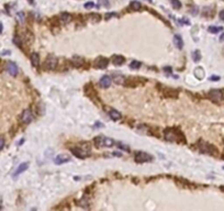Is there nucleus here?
Returning <instances> with one entry per match:
<instances>
[{"label":"nucleus","instance_id":"nucleus-16","mask_svg":"<svg viewBox=\"0 0 224 211\" xmlns=\"http://www.w3.org/2000/svg\"><path fill=\"white\" fill-rule=\"evenodd\" d=\"M193 74H194V76L197 79H203L204 78V75H206V73H204V70H203V68L202 67H197L194 70H193Z\"/></svg>","mask_w":224,"mask_h":211},{"label":"nucleus","instance_id":"nucleus-26","mask_svg":"<svg viewBox=\"0 0 224 211\" xmlns=\"http://www.w3.org/2000/svg\"><path fill=\"white\" fill-rule=\"evenodd\" d=\"M17 19H18V21H19L20 23H24V20H25L24 12H18Z\"/></svg>","mask_w":224,"mask_h":211},{"label":"nucleus","instance_id":"nucleus-11","mask_svg":"<svg viewBox=\"0 0 224 211\" xmlns=\"http://www.w3.org/2000/svg\"><path fill=\"white\" fill-rule=\"evenodd\" d=\"M7 72L11 76H17L18 75V66L13 62H8L7 63Z\"/></svg>","mask_w":224,"mask_h":211},{"label":"nucleus","instance_id":"nucleus-4","mask_svg":"<svg viewBox=\"0 0 224 211\" xmlns=\"http://www.w3.org/2000/svg\"><path fill=\"white\" fill-rule=\"evenodd\" d=\"M199 149L202 153H207V154H210V155H217V150L215 147L213 145H211V144L203 142V141L199 143Z\"/></svg>","mask_w":224,"mask_h":211},{"label":"nucleus","instance_id":"nucleus-38","mask_svg":"<svg viewBox=\"0 0 224 211\" xmlns=\"http://www.w3.org/2000/svg\"><path fill=\"white\" fill-rule=\"evenodd\" d=\"M2 30H3V26H2V23L0 22V33L2 32Z\"/></svg>","mask_w":224,"mask_h":211},{"label":"nucleus","instance_id":"nucleus-8","mask_svg":"<svg viewBox=\"0 0 224 211\" xmlns=\"http://www.w3.org/2000/svg\"><path fill=\"white\" fill-rule=\"evenodd\" d=\"M108 64H109L108 59H106V57H103V56H99V57H97V59H95L93 66H95L96 68L103 69V68H106L107 66H108Z\"/></svg>","mask_w":224,"mask_h":211},{"label":"nucleus","instance_id":"nucleus-33","mask_svg":"<svg viewBox=\"0 0 224 211\" xmlns=\"http://www.w3.org/2000/svg\"><path fill=\"white\" fill-rule=\"evenodd\" d=\"M118 145H119V147H122V149H124V151H126V152H129V151H130L129 146H125V145H123V144H121V143H119Z\"/></svg>","mask_w":224,"mask_h":211},{"label":"nucleus","instance_id":"nucleus-25","mask_svg":"<svg viewBox=\"0 0 224 211\" xmlns=\"http://www.w3.org/2000/svg\"><path fill=\"white\" fill-rule=\"evenodd\" d=\"M130 67L132 68V69H139V68L141 67V62L133 60V62H131V64H130Z\"/></svg>","mask_w":224,"mask_h":211},{"label":"nucleus","instance_id":"nucleus-20","mask_svg":"<svg viewBox=\"0 0 224 211\" xmlns=\"http://www.w3.org/2000/svg\"><path fill=\"white\" fill-rule=\"evenodd\" d=\"M60 20H62L64 23H68V22L72 20V16H70L69 13L64 12V13H62V14H60Z\"/></svg>","mask_w":224,"mask_h":211},{"label":"nucleus","instance_id":"nucleus-9","mask_svg":"<svg viewBox=\"0 0 224 211\" xmlns=\"http://www.w3.org/2000/svg\"><path fill=\"white\" fill-rule=\"evenodd\" d=\"M32 120H33V114H32L31 110L30 109L24 110L22 112V114H21V121L23 123H25V124H29V123L32 122Z\"/></svg>","mask_w":224,"mask_h":211},{"label":"nucleus","instance_id":"nucleus-35","mask_svg":"<svg viewBox=\"0 0 224 211\" xmlns=\"http://www.w3.org/2000/svg\"><path fill=\"white\" fill-rule=\"evenodd\" d=\"M219 16H220V19H221L222 21H224V10H222V11H220V13H219Z\"/></svg>","mask_w":224,"mask_h":211},{"label":"nucleus","instance_id":"nucleus-17","mask_svg":"<svg viewBox=\"0 0 224 211\" xmlns=\"http://www.w3.org/2000/svg\"><path fill=\"white\" fill-rule=\"evenodd\" d=\"M109 116H110V118L112 119V120H114V121H118V120L121 119V113L114 109H111L109 111Z\"/></svg>","mask_w":224,"mask_h":211},{"label":"nucleus","instance_id":"nucleus-21","mask_svg":"<svg viewBox=\"0 0 224 211\" xmlns=\"http://www.w3.org/2000/svg\"><path fill=\"white\" fill-rule=\"evenodd\" d=\"M192 59H193V62H196V63L200 62V59H201V53H200L199 50H196V51L192 53Z\"/></svg>","mask_w":224,"mask_h":211},{"label":"nucleus","instance_id":"nucleus-14","mask_svg":"<svg viewBox=\"0 0 224 211\" xmlns=\"http://www.w3.org/2000/svg\"><path fill=\"white\" fill-rule=\"evenodd\" d=\"M125 62V59L123 56H121V55H113L112 56V63L116 65V66H121V65H123Z\"/></svg>","mask_w":224,"mask_h":211},{"label":"nucleus","instance_id":"nucleus-31","mask_svg":"<svg viewBox=\"0 0 224 211\" xmlns=\"http://www.w3.org/2000/svg\"><path fill=\"white\" fill-rule=\"evenodd\" d=\"M13 42L16 43V44H17L19 47H21V41L19 40V37H18V36H16V37L13 39Z\"/></svg>","mask_w":224,"mask_h":211},{"label":"nucleus","instance_id":"nucleus-27","mask_svg":"<svg viewBox=\"0 0 224 211\" xmlns=\"http://www.w3.org/2000/svg\"><path fill=\"white\" fill-rule=\"evenodd\" d=\"M113 80L116 82V84H124L125 78L123 76H116L114 78H113Z\"/></svg>","mask_w":224,"mask_h":211},{"label":"nucleus","instance_id":"nucleus-18","mask_svg":"<svg viewBox=\"0 0 224 211\" xmlns=\"http://www.w3.org/2000/svg\"><path fill=\"white\" fill-rule=\"evenodd\" d=\"M31 60H32V65H33L34 67H37L40 65V55L37 53H32Z\"/></svg>","mask_w":224,"mask_h":211},{"label":"nucleus","instance_id":"nucleus-29","mask_svg":"<svg viewBox=\"0 0 224 211\" xmlns=\"http://www.w3.org/2000/svg\"><path fill=\"white\" fill-rule=\"evenodd\" d=\"M95 7V3L93 2H87V3H85V8L86 9H90V8H93Z\"/></svg>","mask_w":224,"mask_h":211},{"label":"nucleus","instance_id":"nucleus-6","mask_svg":"<svg viewBox=\"0 0 224 211\" xmlns=\"http://www.w3.org/2000/svg\"><path fill=\"white\" fill-rule=\"evenodd\" d=\"M58 60L55 56H47V59H45L44 62V68L47 69V70H52V69H55L56 66H57Z\"/></svg>","mask_w":224,"mask_h":211},{"label":"nucleus","instance_id":"nucleus-3","mask_svg":"<svg viewBox=\"0 0 224 211\" xmlns=\"http://www.w3.org/2000/svg\"><path fill=\"white\" fill-rule=\"evenodd\" d=\"M93 141H95V144H96L97 147H112L114 145L113 139H110V137L103 136V135L97 136Z\"/></svg>","mask_w":224,"mask_h":211},{"label":"nucleus","instance_id":"nucleus-28","mask_svg":"<svg viewBox=\"0 0 224 211\" xmlns=\"http://www.w3.org/2000/svg\"><path fill=\"white\" fill-rule=\"evenodd\" d=\"M116 14L114 13V12H109V13H107L104 17H106V20H109V19H111V17H116Z\"/></svg>","mask_w":224,"mask_h":211},{"label":"nucleus","instance_id":"nucleus-5","mask_svg":"<svg viewBox=\"0 0 224 211\" xmlns=\"http://www.w3.org/2000/svg\"><path fill=\"white\" fill-rule=\"evenodd\" d=\"M209 98L215 103H220L221 101H223L224 97H223V93L221 90H217V89H213V90H210L209 93Z\"/></svg>","mask_w":224,"mask_h":211},{"label":"nucleus","instance_id":"nucleus-24","mask_svg":"<svg viewBox=\"0 0 224 211\" xmlns=\"http://www.w3.org/2000/svg\"><path fill=\"white\" fill-rule=\"evenodd\" d=\"M171 6L174 7V9H180L181 8V2L179 0H170Z\"/></svg>","mask_w":224,"mask_h":211},{"label":"nucleus","instance_id":"nucleus-1","mask_svg":"<svg viewBox=\"0 0 224 211\" xmlns=\"http://www.w3.org/2000/svg\"><path fill=\"white\" fill-rule=\"evenodd\" d=\"M72 153L74 154L75 156H77L78 158H86L90 155L91 153V150H90V145L88 143H83L79 144L78 146H75L72 149Z\"/></svg>","mask_w":224,"mask_h":211},{"label":"nucleus","instance_id":"nucleus-13","mask_svg":"<svg viewBox=\"0 0 224 211\" xmlns=\"http://www.w3.org/2000/svg\"><path fill=\"white\" fill-rule=\"evenodd\" d=\"M112 83V80H111V77L108 76V75H104V76L101 77V79H100V86L101 87H103V88H109L110 87V85Z\"/></svg>","mask_w":224,"mask_h":211},{"label":"nucleus","instance_id":"nucleus-30","mask_svg":"<svg viewBox=\"0 0 224 211\" xmlns=\"http://www.w3.org/2000/svg\"><path fill=\"white\" fill-rule=\"evenodd\" d=\"M99 1L100 5H102V6H104V7H108L109 6V1L108 0H98Z\"/></svg>","mask_w":224,"mask_h":211},{"label":"nucleus","instance_id":"nucleus-15","mask_svg":"<svg viewBox=\"0 0 224 211\" xmlns=\"http://www.w3.org/2000/svg\"><path fill=\"white\" fill-rule=\"evenodd\" d=\"M174 43L175 45L179 49V50H181L183 47V37L179 35V34H175L174 35Z\"/></svg>","mask_w":224,"mask_h":211},{"label":"nucleus","instance_id":"nucleus-39","mask_svg":"<svg viewBox=\"0 0 224 211\" xmlns=\"http://www.w3.org/2000/svg\"><path fill=\"white\" fill-rule=\"evenodd\" d=\"M146 1H148V2H150V3L153 2V0H146Z\"/></svg>","mask_w":224,"mask_h":211},{"label":"nucleus","instance_id":"nucleus-22","mask_svg":"<svg viewBox=\"0 0 224 211\" xmlns=\"http://www.w3.org/2000/svg\"><path fill=\"white\" fill-rule=\"evenodd\" d=\"M209 32L210 33H219L220 31H222V26H209Z\"/></svg>","mask_w":224,"mask_h":211},{"label":"nucleus","instance_id":"nucleus-23","mask_svg":"<svg viewBox=\"0 0 224 211\" xmlns=\"http://www.w3.org/2000/svg\"><path fill=\"white\" fill-rule=\"evenodd\" d=\"M130 6H131V9L135 10V11L140 10V9H141V7H142L141 2H139V1H132V2L130 3Z\"/></svg>","mask_w":224,"mask_h":211},{"label":"nucleus","instance_id":"nucleus-40","mask_svg":"<svg viewBox=\"0 0 224 211\" xmlns=\"http://www.w3.org/2000/svg\"><path fill=\"white\" fill-rule=\"evenodd\" d=\"M223 1H224V0H223Z\"/></svg>","mask_w":224,"mask_h":211},{"label":"nucleus","instance_id":"nucleus-36","mask_svg":"<svg viewBox=\"0 0 224 211\" xmlns=\"http://www.w3.org/2000/svg\"><path fill=\"white\" fill-rule=\"evenodd\" d=\"M11 54V52L10 51H3L0 53V55H10Z\"/></svg>","mask_w":224,"mask_h":211},{"label":"nucleus","instance_id":"nucleus-19","mask_svg":"<svg viewBox=\"0 0 224 211\" xmlns=\"http://www.w3.org/2000/svg\"><path fill=\"white\" fill-rule=\"evenodd\" d=\"M73 64H74L76 67H80L83 64V57H79V56H74V59H72Z\"/></svg>","mask_w":224,"mask_h":211},{"label":"nucleus","instance_id":"nucleus-10","mask_svg":"<svg viewBox=\"0 0 224 211\" xmlns=\"http://www.w3.org/2000/svg\"><path fill=\"white\" fill-rule=\"evenodd\" d=\"M70 160V157L66 155V154H60V155H57L55 158H54V163L56 165H62V164H65L67 162Z\"/></svg>","mask_w":224,"mask_h":211},{"label":"nucleus","instance_id":"nucleus-37","mask_svg":"<svg viewBox=\"0 0 224 211\" xmlns=\"http://www.w3.org/2000/svg\"><path fill=\"white\" fill-rule=\"evenodd\" d=\"M220 41H221V42H223L224 41V33H222V35L220 36Z\"/></svg>","mask_w":224,"mask_h":211},{"label":"nucleus","instance_id":"nucleus-34","mask_svg":"<svg viewBox=\"0 0 224 211\" xmlns=\"http://www.w3.org/2000/svg\"><path fill=\"white\" fill-rule=\"evenodd\" d=\"M210 80H212V82H219V80H220V77L219 76H211L210 77Z\"/></svg>","mask_w":224,"mask_h":211},{"label":"nucleus","instance_id":"nucleus-32","mask_svg":"<svg viewBox=\"0 0 224 211\" xmlns=\"http://www.w3.org/2000/svg\"><path fill=\"white\" fill-rule=\"evenodd\" d=\"M3 146H5V139L2 136H0V151L2 150Z\"/></svg>","mask_w":224,"mask_h":211},{"label":"nucleus","instance_id":"nucleus-12","mask_svg":"<svg viewBox=\"0 0 224 211\" xmlns=\"http://www.w3.org/2000/svg\"><path fill=\"white\" fill-rule=\"evenodd\" d=\"M28 167H29V163H28V162L20 164V165L17 167V169H16V172L13 173V178H17L20 174H22L23 172H25V170L28 169Z\"/></svg>","mask_w":224,"mask_h":211},{"label":"nucleus","instance_id":"nucleus-7","mask_svg":"<svg viewBox=\"0 0 224 211\" xmlns=\"http://www.w3.org/2000/svg\"><path fill=\"white\" fill-rule=\"evenodd\" d=\"M153 160V156L145 152H137L135 154V160L137 163H146Z\"/></svg>","mask_w":224,"mask_h":211},{"label":"nucleus","instance_id":"nucleus-2","mask_svg":"<svg viewBox=\"0 0 224 211\" xmlns=\"http://www.w3.org/2000/svg\"><path fill=\"white\" fill-rule=\"evenodd\" d=\"M165 139L169 142H180L183 135L180 132H178L176 129H173V128H169V129H166L165 130Z\"/></svg>","mask_w":224,"mask_h":211}]
</instances>
